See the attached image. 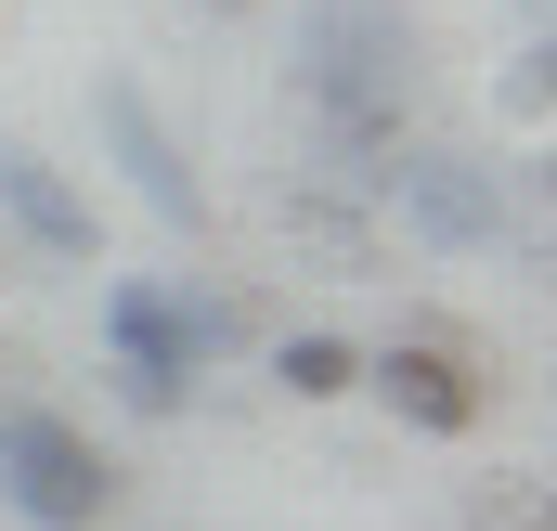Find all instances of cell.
<instances>
[{"mask_svg":"<svg viewBox=\"0 0 557 531\" xmlns=\"http://www.w3.org/2000/svg\"><path fill=\"white\" fill-rule=\"evenodd\" d=\"M298 91H311L324 156L350 182H389L403 104H416V13L403 0H311L298 13Z\"/></svg>","mask_w":557,"mask_h":531,"instance_id":"cell-1","label":"cell"},{"mask_svg":"<svg viewBox=\"0 0 557 531\" xmlns=\"http://www.w3.org/2000/svg\"><path fill=\"white\" fill-rule=\"evenodd\" d=\"M0 506L39 531H104L117 519V467H104L91 428H65L39 402H0Z\"/></svg>","mask_w":557,"mask_h":531,"instance_id":"cell-2","label":"cell"},{"mask_svg":"<svg viewBox=\"0 0 557 531\" xmlns=\"http://www.w3.org/2000/svg\"><path fill=\"white\" fill-rule=\"evenodd\" d=\"M363 390L389 402L403 428H428V441H467V428H480V402H493V390H480V350H467L454 324H403V337L363 363Z\"/></svg>","mask_w":557,"mask_h":531,"instance_id":"cell-3","label":"cell"},{"mask_svg":"<svg viewBox=\"0 0 557 531\" xmlns=\"http://www.w3.org/2000/svg\"><path fill=\"white\" fill-rule=\"evenodd\" d=\"M376 195L403 208V234H416V247H454V260H467V247H506V182H493V169H467V156H416V143H403Z\"/></svg>","mask_w":557,"mask_h":531,"instance_id":"cell-4","label":"cell"},{"mask_svg":"<svg viewBox=\"0 0 557 531\" xmlns=\"http://www.w3.org/2000/svg\"><path fill=\"white\" fill-rule=\"evenodd\" d=\"M91 118H104V143H117V169H131V195L156 208V221H182V234H195V221H208V182H195V156L169 143V118L143 104L131 78H104V91H91Z\"/></svg>","mask_w":557,"mask_h":531,"instance_id":"cell-5","label":"cell"},{"mask_svg":"<svg viewBox=\"0 0 557 531\" xmlns=\"http://www.w3.org/2000/svg\"><path fill=\"white\" fill-rule=\"evenodd\" d=\"M104 350H117V390H131V415H169V402L195 390V350H182L169 285H104Z\"/></svg>","mask_w":557,"mask_h":531,"instance_id":"cell-6","label":"cell"},{"mask_svg":"<svg viewBox=\"0 0 557 531\" xmlns=\"http://www.w3.org/2000/svg\"><path fill=\"white\" fill-rule=\"evenodd\" d=\"M0 221H13L39 260H91V195H78L39 143H0Z\"/></svg>","mask_w":557,"mask_h":531,"instance_id":"cell-7","label":"cell"},{"mask_svg":"<svg viewBox=\"0 0 557 531\" xmlns=\"http://www.w3.org/2000/svg\"><path fill=\"white\" fill-rule=\"evenodd\" d=\"M273 376H285L298 402H337V390H363V350L311 324V337H285V350H273Z\"/></svg>","mask_w":557,"mask_h":531,"instance_id":"cell-8","label":"cell"},{"mask_svg":"<svg viewBox=\"0 0 557 531\" xmlns=\"http://www.w3.org/2000/svg\"><path fill=\"white\" fill-rule=\"evenodd\" d=\"M169 311H182V350H195V363L247 350V298H234V285H169Z\"/></svg>","mask_w":557,"mask_h":531,"instance_id":"cell-9","label":"cell"},{"mask_svg":"<svg viewBox=\"0 0 557 531\" xmlns=\"http://www.w3.org/2000/svg\"><path fill=\"white\" fill-rule=\"evenodd\" d=\"M506 118H519V131L545 118V39H519V65H506Z\"/></svg>","mask_w":557,"mask_h":531,"instance_id":"cell-10","label":"cell"}]
</instances>
